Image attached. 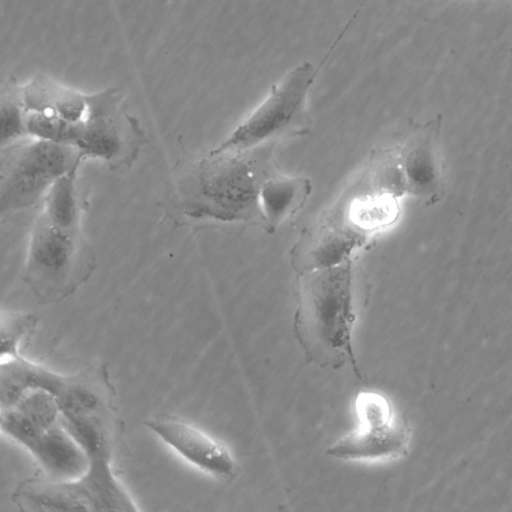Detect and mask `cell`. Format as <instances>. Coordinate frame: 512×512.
<instances>
[{"instance_id":"obj_2","label":"cell","mask_w":512,"mask_h":512,"mask_svg":"<svg viewBox=\"0 0 512 512\" xmlns=\"http://www.w3.org/2000/svg\"><path fill=\"white\" fill-rule=\"evenodd\" d=\"M295 337L306 359L321 368L350 364L362 379L353 346L356 321L353 263H340L299 273Z\"/></svg>"},{"instance_id":"obj_10","label":"cell","mask_w":512,"mask_h":512,"mask_svg":"<svg viewBox=\"0 0 512 512\" xmlns=\"http://www.w3.org/2000/svg\"><path fill=\"white\" fill-rule=\"evenodd\" d=\"M144 425L183 460L217 481L230 483L240 472L231 451L196 425L171 415H157Z\"/></svg>"},{"instance_id":"obj_4","label":"cell","mask_w":512,"mask_h":512,"mask_svg":"<svg viewBox=\"0 0 512 512\" xmlns=\"http://www.w3.org/2000/svg\"><path fill=\"white\" fill-rule=\"evenodd\" d=\"M111 455H88V467L78 478L56 480L43 474L21 481L12 493L13 503L24 512L139 511L120 482Z\"/></svg>"},{"instance_id":"obj_12","label":"cell","mask_w":512,"mask_h":512,"mask_svg":"<svg viewBox=\"0 0 512 512\" xmlns=\"http://www.w3.org/2000/svg\"><path fill=\"white\" fill-rule=\"evenodd\" d=\"M409 441L406 423L396 415L359 421V427L331 445L326 455L343 461H384L404 455Z\"/></svg>"},{"instance_id":"obj_14","label":"cell","mask_w":512,"mask_h":512,"mask_svg":"<svg viewBox=\"0 0 512 512\" xmlns=\"http://www.w3.org/2000/svg\"><path fill=\"white\" fill-rule=\"evenodd\" d=\"M78 169L58 178L44 196L43 213L52 223L65 230H82V207L77 185Z\"/></svg>"},{"instance_id":"obj_3","label":"cell","mask_w":512,"mask_h":512,"mask_svg":"<svg viewBox=\"0 0 512 512\" xmlns=\"http://www.w3.org/2000/svg\"><path fill=\"white\" fill-rule=\"evenodd\" d=\"M95 252L83 231L52 223L43 213L35 219L28 241L23 280L40 304L59 303L93 275Z\"/></svg>"},{"instance_id":"obj_13","label":"cell","mask_w":512,"mask_h":512,"mask_svg":"<svg viewBox=\"0 0 512 512\" xmlns=\"http://www.w3.org/2000/svg\"><path fill=\"white\" fill-rule=\"evenodd\" d=\"M312 191L307 177H287L276 174L269 177L260 190V208L265 220V231L273 234L306 204Z\"/></svg>"},{"instance_id":"obj_1","label":"cell","mask_w":512,"mask_h":512,"mask_svg":"<svg viewBox=\"0 0 512 512\" xmlns=\"http://www.w3.org/2000/svg\"><path fill=\"white\" fill-rule=\"evenodd\" d=\"M274 147L275 143L241 152L211 149L179 179L175 192L179 210L195 220L265 230L259 197L263 183L278 174Z\"/></svg>"},{"instance_id":"obj_8","label":"cell","mask_w":512,"mask_h":512,"mask_svg":"<svg viewBox=\"0 0 512 512\" xmlns=\"http://www.w3.org/2000/svg\"><path fill=\"white\" fill-rule=\"evenodd\" d=\"M147 141L139 120L128 110L118 88L89 94L87 113L75 127L72 146L82 158L98 159L111 168H130Z\"/></svg>"},{"instance_id":"obj_5","label":"cell","mask_w":512,"mask_h":512,"mask_svg":"<svg viewBox=\"0 0 512 512\" xmlns=\"http://www.w3.org/2000/svg\"><path fill=\"white\" fill-rule=\"evenodd\" d=\"M319 68L303 62L274 83L258 106L214 151L241 152L308 134V97Z\"/></svg>"},{"instance_id":"obj_6","label":"cell","mask_w":512,"mask_h":512,"mask_svg":"<svg viewBox=\"0 0 512 512\" xmlns=\"http://www.w3.org/2000/svg\"><path fill=\"white\" fill-rule=\"evenodd\" d=\"M31 390L51 394L62 413H83L115 406L109 367L100 362L73 373L53 371L23 356L0 362V408L13 406Z\"/></svg>"},{"instance_id":"obj_9","label":"cell","mask_w":512,"mask_h":512,"mask_svg":"<svg viewBox=\"0 0 512 512\" xmlns=\"http://www.w3.org/2000/svg\"><path fill=\"white\" fill-rule=\"evenodd\" d=\"M0 425L3 434L34 457L43 475L56 480H71L86 471L88 458L61 420L38 423L9 407L0 408Z\"/></svg>"},{"instance_id":"obj_11","label":"cell","mask_w":512,"mask_h":512,"mask_svg":"<svg viewBox=\"0 0 512 512\" xmlns=\"http://www.w3.org/2000/svg\"><path fill=\"white\" fill-rule=\"evenodd\" d=\"M439 122L416 125L396 151L406 193L433 205L444 195V170L436 148Z\"/></svg>"},{"instance_id":"obj_16","label":"cell","mask_w":512,"mask_h":512,"mask_svg":"<svg viewBox=\"0 0 512 512\" xmlns=\"http://www.w3.org/2000/svg\"><path fill=\"white\" fill-rule=\"evenodd\" d=\"M38 318L29 312L2 311L0 362L22 356L21 346L35 332Z\"/></svg>"},{"instance_id":"obj_7","label":"cell","mask_w":512,"mask_h":512,"mask_svg":"<svg viewBox=\"0 0 512 512\" xmlns=\"http://www.w3.org/2000/svg\"><path fill=\"white\" fill-rule=\"evenodd\" d=\"M84 159L72 146L26 137L1 148L0 212L30 208Z\"/></svg>"},{"instance_id":"obj_15","label":"cell","mask_w":512,"mask_h":512,"mask_svg":"<svg viewBox=\"0 0 512 512\" xmlns=\"http://www.w3.org/2000/svg\"><path fill=\"white\" fill-rule=\"evenodd\" d=\"M25 114L21 85L16 78L9 77L1 84V148L30 137L26 130Z\"/></svg>"}]
</instances>
